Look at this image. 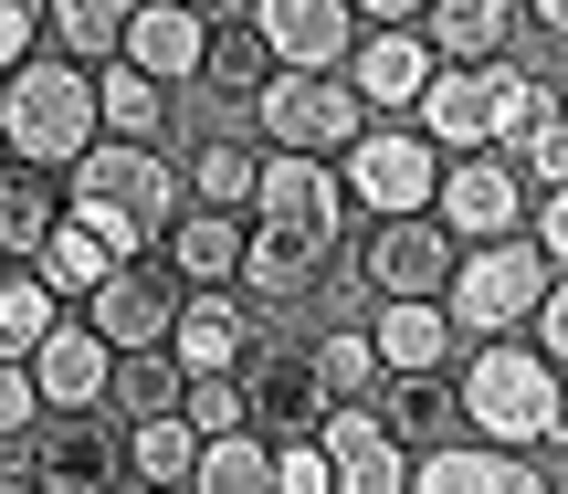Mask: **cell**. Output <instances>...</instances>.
I'll use <instances>...</instances> for the list:
<instances>
[{"instance_id": "obj_1", "label": "cell", "mask_w": 568, "mask_h": 494, "mask_svg": "<svg viewBox=\"0 0 568 494\" xmlns=\"http://www.w3.org/2000/svg\"><path fill=\"white\" fill-rule=\"evenodd\" d=\"M347 253V189L326 158H274L264 147V179H253V210H243V285L253 306H295L337 274Z\"/></svg>"}, {"instance_id": "obj_2", "label": "cell", "mask_w": 568, "mask_h": 494, "mask_svg": "<svg viewBox=\"0 0 568 494\" xmlns=\"http://www.w3.org/2000/svg\"><path fill=\"white\" fill-rule=\"evenodd\" d=\"M453 421H464V442H485V453H537L568 400V379L548 358L527 348V337H495V348H464L453 358Z\"/></svg>"}, {"instance_id": "obj_3", "label": "cell", "mask_w": 568, "mask_h": 494, "mask_svg": "<svg viewBox=\"0 0 568 494\" xmlns=\"http://www.w3.org/2000/svg\"><path fill=\"white\" fill-rule=\"evenodd\" d=\"M84 147H95V74H74V63L32 53L11 84H0V158H11V168H42V179H63Z\"/></svg>"}, {"instance_id": "obj_4", "label": "cell", "mask_w": 568, "mask_h": 494, "mask_svg": "<svg viewBox=\"0 0 568 494\" xmlns=\"http://www.w3.org/2000/svg\"><path fill=\"white\" fill-rule=\"evenodd\" d=\"M558 274L537 264V243L516 231V243H485V253H453V285H443V327L464 337V348H495V337H527L537 295H548Z\"/></svg>"}, {"instance_id": "obj_5", "label": "cell", "mask_w": 568, "mask_h": 494, "mask_svg": "<svg viewBox=\"0 0 568 494\" xmlns=\"http://www.w3.org/2000/svg\"><path fill=\"white\" fill-rule=\"evenodd\" d=\"M63 200H84V210H116L126 231H138L148 253L180 231V210H190V189H180V158H159V147H84L74 168H63Z\"/></svg>"}, {"instance_id": "obj_6", "label": "cell", "mask_w": 568, "mask_h": 494, "mask_svg": "<svg viewBox=\"0 0 568 494\" xmlns=\"http://www.w3.org/2000/svg\"><path fill=\"white\" fill-rule=\"evenodd\" d=\"M358 137H368V116L347 95V74H274L253 95V147H274V158H326L337 168Z\"/></svg>"}, {"instance_id": "obj_7", "label": "cell", "mask_w": 568, "mask_h": 494, "mask_svg": "<svg viewBox=\"0 0 568 494\" xmlns=\"http://www.w3.org/2000/svg\"><path fill=\"white\" fill-rule=\"evenodd\" d=\"M337 189H347V210H368V222H432L443 158L422 147V126H368V137L337 158Z\"/></svg>"}, {"instance_id": "obj_8", "label": "cell", "mask_w": 568, "mask_h": 494, "mask_svg": "<svg viewBox=\"0 0 568 494\" xmlns=\"http://www.w3.org/2000/svg\"><path fill=\"white\" fill-rule=\"evenodd\" d=\"M432 231L453 253H485L527 231V179L506 158H443V189H432Z\"/></svg>"}, {"instance_id": "obj_9", "label": "cell", "mask_w": 568, "mask_h": 494, "mask_svg": "<svg viewBox=\"0 0 568 494\" xmlns=\"http://www.w3.org/2000/svg\"><path fill=\"white\" fill-rule=\"evenodd\" d=\"M169 316H180V285H169V264L148 253V264H116L95 295H84L74 327L95 337L105 358H148V348H169Z\"/></svg>"}, {"instance_id": "obj_10", "label": "cell", "mask_w": 568, "mask_h": 494, "mask_svg": "<svg viewBox=\"0 0 568 494\" xmlns=\"http://www.w3.org/2000/svg\"><path fill=\"white\" fill-rule=\"evenodd\" d=\"M316 421H326L316 358H305V348H274V337H264V348L243 358V432L274 453V442H316Z\"/></svg>"}, {"instance_id": "obj_11", "label": "cell", "mask_w": 568, "mask_h": 494, "mask_svg": "<svg viewBox=\"0 0 568 494\" xmlns=\"http://www.w3.org/2000/svg\"><path fill=\"white\" fill-rule=\"evenodd\" d=\"M253 42L274 74H347L358 21H347V0H253Z\"/></svg>"}, {"instance_id": "obj_12", "label": "cell", "mask_w": 568, "mask_h": 494, "mask_svg": "<svg viewBox=\"0 0 568 494\" xmlns=\"http://www.w3.org/2000/svg\"><path fill=\"white\" fill-rule=\"evenodd\" d=\"M32 494H126V432L105 411H74L32 442Z\"/></svg>"}, {"instance_id": "obj_13", "label": "cell", "mask_w": 568, "mask_h": 494, "mask_svg": "<svg viewBox=\"0 0 568 494\" xmlns=\"http://www.w3.org/2000/svg\"><path fill=\"white\" fill-rule=\"evenodd\" d=\"M358 274H368V295H379V306H443V285H453V243H443L432 222H368Z\"/></svg>"}, {"instance_id": "obj_14", "label": "cell", "mask_w": 568, "mask_h": 494, "mask_svg": "<svg viewBox=\"0 0 568 494\" xmlns=\"http://www.w3.org/2000/svg\"><path fill=\"white\" fill-rule=\"evenodd\" d=\"M316 453H326V484L337 494H410V453L379 432L368 400H337V411L316 421Z\"/></svg>"}, {"instance_id": "obj_15", "label": "cell", "mask_w": 568, "mask_h": 494, "mask_svg": "<svg viewBox=\"0 0 568 494\" xmlns=\"http://www.w3.org/2000/svg\"><path fill=\"white\" fill-rule=\"evenodd\" d=\"M264 348L243 316V295H180V316H169V369L180 379H243V358Z\"/></svg>"}, {"instance_id": "obj_16", "label": "cell", "mask_w": 568, "mask_h": 494, "mask_svg": "<svg viewBox=\"0 0 568 494\" xmlns=\"http://www.w3.org/2000/svg\"><path fill=\"white\" fill-rule=\"evenodd\" d=\"M516 32H527V21H516L506 0H432L422 11V53L443 63V74H506Z\"/></svg>"}, {"instance_id": "obj_17", "label": "cell", "mask_w": 568, "mask_h": 494, "mask_svg": "<svg viewBox=\"0 0 568 494\" xmlns=\"http://www.w3.org/2000/svg\"><path fill=\"white\" fill-rule=\"evenodd\" d=\"M21 369H32V400H42V411H53V421H74V411H105V379H116V358H105L95 337L63 316V327L42 337Z\"/></svg>"}, {"instance_id": "obj_18", "label": "cell", "mask_w": 568, "mask_h": 494, "mask_svg": "<svg viewBox=\"0 0 568 494\" xmlns=\"http://www.w3.org/2000/svg\"><path fill=\"white\" fill-rule=\"evenodd\" d=\"M410 494H558L537 453H485V442H432L410 453Z\"/></svg>"}, {"instance_id": "obj_19", "label": "cell", "mask_w": 568, "mask_h": 494, "mask_svg": "<svg viewBox=\"0 0 568 494\" xmlns=\"http://www.w3.org/2000/svg\"><path fill=\"white\" fill-rule=\"evenodd\" d=\"M126 74H148L159 95H180V84H201V11H180V0H148V11H126Z\"/></svg>"}, {"instance_id": "obj_20", "label": "cell", "mask_w": 568, "mask_h": 494, "mask_svg": "<svg viewBox=\"0 0 568 494\" xmlns=\"http://www.w3.org/2000/svg\"><path fill=\"white\" fill-rule=\"evenodd\" d=\"M358 337H368V358H379V379H443L453 358H464V337L443 327V306H379Z\"/></svg>"}, {"instance_id": "obj_21", "label": "cell", "mask_w": 568, "mask_h": 494, "mask_svg": "<svg viewBox=\"0 0 568 494\" xmlns=\"http://www.w3.org/2000/svg\"><path fill=\"white\" fill-rule=\"evenodd\" d=\"M159 264H169V285H190V295H232V285H243V222L180 210V231L159 243Z\"/></svg>"}, {"instance_id": "obj_22", "label": "cell", "mask_w": 568, "mask_h": 494, "mask_svg": "<svg viewBox=\"0 0 568 494\" xmlns=\"http://www.w3.org/2000/svg\"><path fill=\"white\" fill-rule=\"evenodd\" d=\"M42 53L74 63V74H105L126 53V0H53L42 11Z\"/></svg>"}, {"instance_id": "obj_23", "label": "cell", "mask_w": 568, "mask_h": 494, "mask_svg": "<svg viewBox=\"0 0 568 494\" xmlns=\"http://www.w3.org/2000/svg\"><path fill=\"white\" fill-rule=\"evenodd\" d=\"M253 179H264V147H253V137H201V147H190V168H180L190 210H222V222H243V210H253Z\"/></svg>"}, {"instance_id": "obj_24", "label": "cell", "mask_w": 568, "mask_h": 494, "mask_svg": "<svg viewBox=\"0 0 568 494\" xmlns=\"http://www.w3.org/2000/svg\"><path fill=\"white\" fill-rule=\"evenodd\" d=\"M201 84L211 95H243V105L274 84L264 42H253V11H201Z\"/></svg>"}, {"instance_id": "obj_25", "label": "cell", "mask_w": 568, "mask_h": 494, "mask_svg": "<svg viewBox=\"0 0 568 494\" xmlns=\"http://www.w3.org/2000/svg\"><path fill=\"white\" fill-rule=\"evenodd\" d=\"M169 105H180V95H159L148 74L105 63V74H95V137H105V147H159V137H169Z\"/></svg>"}, {"instance_id": "obj_26", "label": "cell", "mask_w": 568, "mask_h": 494, "mask_svg": "<svg viewBox=\"0 0 568 494\" xmlns=\"http://www.w3.org/2000/svg\"><path fill=\"white\" fill-rule=\"evenodd\" d=\"M116 432H126V494H190V463H201L190 421H116Z\"/></svg>"}, {"instance_id": "obj_27", "label": "cell", "mask_w": 568, "mask_h": 494, "mask_svg": "<svg viewBox=\"0 0 568 494\" xmlns=\"http://www.w3.org/2000/svg\"><path fill=\"white\" fill-rule=\"evenodd\" d=\"M53 222H63V179L0 168V264H32V253L53 243Z\"/></svg>"}, {"instance_id": "obj_28", "label": "cell", "mask_w": 568, "mask_h": 494, "mask_svg": "<svg viewBox=\"0 0 568 494\" xmlns=\"http://www.w3.org/2000/svg\"><path fill=\"white\" fill-rule=\"evenodd\" d=\"M180 390H190V379L169 369V348L116 358V379H105V421H180Z\"/></svg>"}, {"instance_id": "obj_29", "label": "cell", "mask_w": 568, "mask_h": 494, "mask_svg": "<svg viewBox=\"0 0 568 494\" xmlns=\"http://www.w3.org/2000/svg\"><path fill=\"white\" fill-rule=\"evenodd\" d=\"M53 327H63V306H53V295H42L21 264H11V274H0V369H21V358H32Z\"/></svg>"}, {"instance_id": "obj_30", "label": "cell", "mask_w": 568, "mask_h": 494, "mask_svg": "<svg viewBox=\"0 0 568 494\" xmlns=\"http://www.w3.org/2000/svg\"><path fill=\"white\" fill-rule=\"evenodd\" d=\"M379 432L400 442V453H410V442L432 453V442L453 432V390H443V379H389V400H379Z\"/></svg>"}, {"instance_id": "obj_31", "label": "cell", "mask_w": 568, "mask_h": 494, "mask_svg": "<svg viewBox=\"0 0 568 494\" xmlns=\"http://www.w3.org/2000/svg\"><path fill=\"white\" fill-rule=\"evenodd\" d=\"M190 494H274V453H264L253 432L201 442V463H190Z\"/></svg>"}, {"instance_id": "obj_32", "label": "cell", "mask_w": 568, "mask_h": 494, "mask_svg": "<svg viewBox=\"0 0 568 494\" xmlns=\"http://www.w3.org/2000/svg\"><path fill=\"white\" fill-rule=\"evenodd\" d=\"M548 116H558V84L548 74H495V158H516Z\"/></svg>"}, {"instance_id": "obj_33", "label": "cell", "mask_w": 568, "mask_h": 494, "mask_svg": "<svg viewBox=\"0 0 568 494\" xmlns=\"http://www.w3.org/2000/svg\"><path fill=\"white\" fill-rule=\"evenodd\" d=\"M305 358H316V390H326V411H337V400H368V379H379V358H368V337H358V327H326Z\"/></svg>"}, {"instance_id": "obj_34", "label": "cell", "mask_w": 568, "mask_h": 494, "mask_svg": "<svg viewBox=\"0 0 568 494\" xmlns=\"http://www.w3.org/2000/svg\"><path fill=\"white\" fill-rule=\"evenodd\" d=\"M180 421L201 442H232V432H243V379H190V390H180Z\"/></svg>"}, {"instance_id": "obj_35", "label": "cell", "mask_w": 568, "mask_h": 494, "mask_svg": "<svg viewBox=\"0 0 568 494\" xmlns=\"http://www.w3.org/2000/svg\"><path fill=\"white\" fill-rule=\"evenodd\" d=\"M506 168H516V179H527V189H537V200H548V189H568V105H558V116H548V126H537V137H527V147H516V158H506Z\"/></svg>"}, {"instance_id": "obj_36", "label": "cell", "mask_w": 568, "mask_h": 494, "mask_svg": "<svg viewBox=\"0 0 568 494\" xmlns=\"http://www.w3.org/2000/svg\"><path fill=\"white\" fill-rule=\"evenodd\" d=\"M527 348H537V358H548V369L568 379V274H558L548 295H537V316H527Z\"/></svg>"}, {"instance_id": "obj_37", "label": "cell", "mask_w": 568, "mask_h": 494, "mask_svg": "<svg viewBox=\"0 0 568 494\" xmlns=\"http://www.w3.org/2000/svg\"><path fill=\"white\" fill-rule=\"evenodd\" d=\"M527 243H537V264H548V274H568V189L527 200Z\"/></svg>"}, {"instance_id": "obj_38", "label": "cell", "mask_w": 568, "mask_h": 494, "mask_svg": "<svg viewBox=\"0 0 568 494\" xmlns=\"http://www.w3.org/2000/svg\"><path fill=\"white\" fill-rule=\"evenodd\" d=\"M32 53H42V11H32V0H0V84H11Z\"/></svg>"}, {"instance_id": "obj_39", "label": "cell", "mask_w": 568, "mask_h": 494, "mask_svg": "<svg viewBox=\"0 0 568 494\" xmlns=\"http://www.w3.org/2000/svg\"><path fill=\"white\" fill-rule=\"evenodd\" d=\"M274 494H337V484H326V453H316V442H274Z\"/></svg>"}, {"instance_id": "obj_40", "label": "cell", "mask_w": 568, "mask_h": 494, "mask_svg": "<svg viewBox=\"0 0 568 494\" xmlns=\"http://www.w3.org/2000/svg\"><path fill=\"white\" fill-rule=\"evenodd\" d=\"M42 400H32V369H0V442H32Z\"/></svg>"}, {"instance_id": "obj_41", "label": "cell", "mask_w": 568, "mask_h": 494, "mask_svg": "<svg viewBox=\"0 0 568 494\" xmlns=\"http://www.w3.org/2000/svg\"><path fill=\"white\" fill-rule=\"evenodd\" d=\"M527 32H548V42H568V0H537V11H516Z\"/></svg>"}, {"instance_id": "obj_42", "label": "cell", "mask_w": 568, "mask_h": 494, "mask_svg": "<svg viewBox=\"0 0 568 494\" xmlns=\"http://www.w3.org/2000/svg\"><path fill=\"white\" fill-rule=\"evenodd\" d=\"M548 453H568V400H558V421H548Z\"/></svg>"}, {"instance_id": "obj_43", "label": "cell", "mask_w": 568, "mask_h": 494, "mask_svg": "<svg viewBox=\"0 0 568 494\" xmlns=\"http://www.w3.org/2000/svg\"><path fill=\"white\" fill-rule=\"evenodd\" d=\"M0 494H32V484H21V474H0Z\"/></svg>"}, {"instance_id": "obj_44", "label": "cell", "mask_w": 568, "mask_h": 494, "mask_svg": "<svg viewBox=\"0 0 568 494\" xmlns=\"http://www.w3.org/2000/svg\"><path fill=\"white\" fill-rule=\"evenodd\" d=\"M0 168H11V158H0Z\"/></svg>"}, {"instance_id": "obj_45", "label": "cell", "mask_w": 568, "mask_h": 494, "mask_svg": "<svg viewBox=\"0 0 568 494\" xmlns=\"http://www.w3.org/2000/svg\"><path fill=\"white\" fill-rule=\"evenodd\" d=\"M0 274H11V264H0Z\"/></svg>"}, {"instance_id": "obj_46", "label": "cell", "mask_w": 568, "mask_h": 494, "mask_svg": "<svg viewBox=\"0 0 568 494\" xmlns=\"http://www.w3.org/2000/svg\"><path fill=\"white\" fill-rule=\"evenodd\" d=\"M558 105H568V95H558Z\"/></svg>"}]
</instances>
